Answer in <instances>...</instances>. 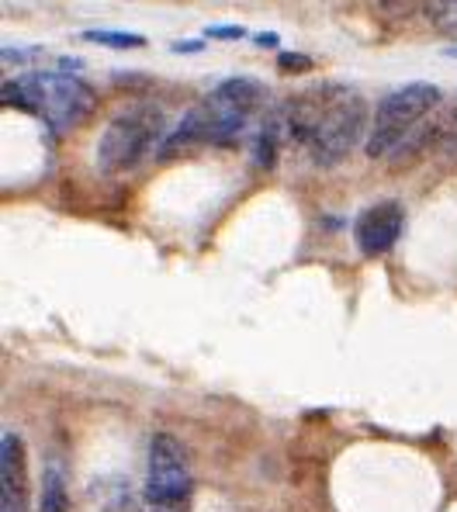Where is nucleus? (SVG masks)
<instances>
[{
    "mask_svg": "<svg viewBox=\"0 0 457 512\" xmlns=\"http://www.w3.org/2000/svg\"><path fill=\"white\" fill-rule=\"evenodd\" d=\"M84 39L94 45H108V49H136V45H146V35L136 32H84Z\"/></svg>",
    "mask_w": 457,
    "mask_h": 512,
    "instance_id": "11",
    "label": "nucleus"
},
{
    "mask_svg": "<svg viewBox=\"0 0 457 512\" xmlns=\"http://www.w3.org/2000/svg\"><path fill=\"white\" fill-rule=\"evenodd\" d=\"M101 512H139V506H136V499H132V495H118V499L104 502Z\"/></svg>",
    "mask_w": 457,
    "mask_h": 512,
    "instance_id": "13",
    "label": "nucleus"
},
{
    "mask_svg": "<svg viewBox=\"0 0 457 512\" xmlns=\"http://www.w3.org/2000/svg\"><path fill=\"white\" fill-rule=\"evenodd\" d=\"M440 101H444L440 87L426 84V80H416V84H406L392 90V94H385L371 115V132H367L364 153L371 160H392Z\"/></svg>",
    "mask_w": 457,
    "mask_h": 512,
    "instance_id": "5",
    "label": "nucleus"
},
{
    "mask_svg": "<svg viewBox=\"0 0 457 512\" xmlns=\"http://www.w3.org/2000/svg\"><path fill=\"white\" fill-rule=\"evenodd\" d=\"M402 229H406V208L399 205L395 198H385V201H374L367 205L354 222V243L357 250L364 256H385L399 243Z\"/></svg>",
    "mask_w": 457,
    "mask_h": 512,
    "instance_id": "7",
    "label": "nucleus"
},
{
    "mask_svg": "<svg viewBox=\"0 0 457 512\" xmlns=\"http://www.w3.org/2000/svg\"><path fill=\"white\" fill-rule=\"evenodd\" d=\"M281 115L288 135L309 149L312 163L322 170L340 167L361 146L364 128L371 132V115H367L364 97L350 87H312L305 94L291 97L281 108Z\"/></svg>",
    "mask_w": 457,
    "mask_h": 512,
    "instance_id": "1",
    "label": "nucleus"
},
{
    "mask_svg": "<svg viewBox=\"0 0 457 512\" xmlns=\"http://www.w3.org/2000/svg\"><path fill=\"white\" fill-rule=\"evenodd\" d=\"M0 104L21 115L42 118L52 132L63 135L73 125H84L97 111V94L91 84L70 77V73H25L18 80H4Z\"/></svg>",
    "mask_w": 457,
    "mask_h": 512,
    "instance_id": "3",
    "label": "nucleus"
},
{
    "mask_svg": "<svg viewBox=\"0 0 457 512\" xmlns=\"http://www.w3.org/2000/svg\"><path fill=\"white\" fill-rule=\"evenodd\" d=\"M281 70L284 73H302V70H309L312 66V59L309 56H298V52H281Z\"/></svg>",
    "mask_w": 457,
    "mask_h": 512,
    "instance_id": "12",
    "label": "nucleus"
},
{
    "mask_svg": "<svg viewBox=\"0 0 457 512\" xmlns=\"http://www.w3.org/2000/svg\"><path fill=\"white\" fill-rule=\"evenodd\" d=\"M253 42H257V45H264V49H274V45H277V35H274V32H260Z\"/></svg>",
    "mask_w": 457,
    "mask_h": 512,
    "instance_id": "15",
    "label": "nucleus"
},
{
    "mask_svg": "<svg viewBox=\"0 0 457 512\" xmlns=\"http://www.w3.org/2000/svg\"><path fill=\"white\" fill-rule=\"evenodd\" d=\"M205 35H208V39H226V42H232V39H243L246 32H243V28H236V25H222V28L215 25V28H208Z\"/></svg>",
    "mask_w": 457,
    "mask_h": 512,
    "instance_id": "14",
    "label": "nucleus"
},
{
    "mask_svg": "<svg viewBox=\"0 0 457 512\" xmlns=\"http://www.w3.org/2000/svg\"><path fill=\"white\" fill-rule=\"evenodd\" d=\"M267 101V90L253 77H229L208 97H201L194 108L184 111V118L170 128L160 156H174L187 146H229L246 132L260 108Z\"/></svg>",
    "mask_w": 457,
    "mask_h": 512,
    "instance_id": "2",
    "label": "nucleus"
},
{
    "mask_svg": "<svg viewBox=\"0 0 457 512\" xmlns=\"http://www.w3.org/2000/svg\"><path fill=\"white\" fill-rule=\"evenodd\" d=\"M174 49H177V52H198V49H201V42H174Z\"/></svg>",
    "mask_w": 457,
    "mask_h": 512,
    "instance_id": "16",
    "label": "nucleus"
},
{
    "mask_svg": "<svg viewBox=\"0 0 457 512\" xmlns=\"http://www.w3.org/2000/svg\"><path fill=\"white\" fill-rule=\"evenodd\" d=\"M167 111L160 104H129L122 108L108 125L97 135L94 160L101 173H125L139 167L149 153H160L163 142H167Z\"/></svg>",
    "mask_w": 457,
    "mask_h": 512,
    "instance_id": "4",
    "label": "nucleus"
},
{
    "mask_svg": "<svg viewBox=\"0 0 457 512\" xmlns=\"http://www.w3.org/2000/svg\"><path fill=\"white\" fill-rule=\"evenodd\" d=\"M281 132H288V128H284V115H274V118H267V122L257 128V135H253L250 156H253V163H257L260 170H274L277 167V153H281Z\"/></svg>",
    "mask_w": 457,
    "mask_h": 512,
    "instance_id": "9",
    "label": "nucleus"
},
{
    "mask_svg": "<svg viewBox=\"0 0 457 512\" xmlns=\"http://www.w3.org/2000/svg\"><path fill=\"white\" fill-rule=\"evenodd\" d=\"M32 478H28L25 436L7 429L0 436V512H32Z\"/></svg>",
    "mask_w": 457,
    "mask_h": 512,
    "instance_id": "8",
    "label": "nucleus"
},
{
    "mask_svg": "<svg viewBox=\"0 0 457 512\" xmlns=\"http://www.w3.org/2000/svg\"><path fill=\"white\" fill-rule=\"evenodd\" d=\"M447 56H457V45H454V49H447Z\"/></svg>",
    "mask_w": 457,
    "mask_h": 512,
    "instance_id": "17",
    "label": "nucleus"
},
{
    "mask_svg": "<svg viewBox=\"0 0 457 512\" xmlns=\"http://www.w3.org/2000/svg\"><path fill=\"white\" fill-rule=\"evenodd\" d=\"M194 488L187 447L174 433H153L146 457V502L149 506H181Z\"/></svg>",
    "mask_w": 457,
    "mask_h": 512,
    "instance_id": "6",
    "label": "nucleus"
},
{
    "mask_svg": "<svg viewBox=\"0 0 457 512\" xmlns=\"http://www.w3.org/2000/svg\"><path fill=\"white\" fill-rule=\"evenodd\" d=\"M423 14L440 35L457 39V0H430V4H423Z\"/></svg>",
    "mask_w": 457,
    "mask_h": 512,
    "instance_id": "10",
    "label": "nucleus"
}]
</instances>
